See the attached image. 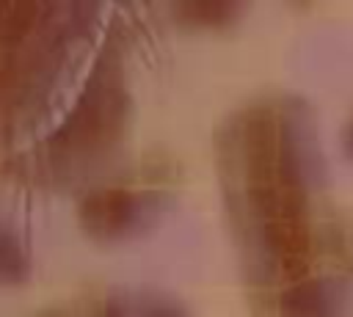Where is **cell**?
<instances>
[{
	"mask_svg": "<svg viewBox=\"0 0 353 317\" xmlns=\"http://www.w3.org/2000/svg\"><path fill=\"white\" fill-rule=\"evenodd\" d=\"M127 119L124 39L119 25H113L91 55L69 108L19 154H6V174H17L22 182L39 187H85L88 176L119 149Z\"/></svg>",
	"mask_w": 353,
	"mask_h": 317,
	"instance_id": "2",
	"label": "cell"
},
{
	"mask_svg": "<svg viewBox=\"0 0 353 317\" xmlns=\"http://www.w3.org/2000/svg\"><path fill=\"white\" fill-rule=\"evenodd\" d=\"M342 152L353 163V102H350V110H347L345 124H342Z\"/></svg>",
	"mask_w": 353,
	"mask_h": 317,
	"instance_id": "10",
	"label": "cell"
},
{
	"mask_svg": "<svg viewBox=\"0 0 353 317\" xmlns=\"http://www.w3.org/2000/svg\"><path fill=\"white\" fill-rule=\"evenodd\" d=\"M168 11L185 28H226L240 17L243 6L234 0H185Z\"/></svg>",
	"mask_w": 353,
	"mask_h": 317,
	"instance_id": "8",
	"label": "cell"
},
{
	"mask_svg": "<svg viewBox=\"0 0 353 317\" xmlns=\"http://www.w3.org/2000/svg\"><path fill=\"white\" fill-rule=\"evenodd\" d=\"M179 179V165L165 152H146L127 168L80 187L74 215L80 229L102 243L146 232L163 215Z\"/></svg>",
	"mask_w": 353,
	"mask_h": 317,
	"instance_id": "4",
	"label": "cell"
},
{
	"mask_svg": "<svg viewBox=\"0 0 353 317\" xmlns=\"http://www.w3.org/2000/svg\"><path fill=\"white\" fill-rule=\"evenodd\" d=\"M347 276H320L292 289L276 309V317H347L350 303Z\"/></svg>",
	"mask_w": 353,
	"mask_h": 317,
	"instance_id": "5",
	"label": "cell"
},
{
	"mask_svg": "<svg viewBox=\"0 0 353 317\" xmlns=\"http://www.w3.org/2000/svg\"><path fill=\"white\" fill-rule=\"evenodd\" d=\"M212 160L256 317H276L312 278H353V212L325 196L317 124L303 96L265 91L226 110L212 130Z\"/></svg>",
	"mask_w": 353,
	"mask_h": 317,
	"instance_id": "1",
	"label": "cell"
},
{
	"mask_svg": "<svg viewBox=\"0 0 353 317\" xmlns=\"http://www.w3.org/2000/svg\"><path fill=\"white\" fill-rule=\"evenodd\" d=\"M30 317H119V289L91 284L58 303L41 306Z\"/></svg>",
	"mask_w": 353,
	"mask_h": 317,
	"instance_id": "6",
	"label": "cell"
},
{
	"mask_svg": "<svg viewBox=\"0 0 353 317\" xmlns=\"http://www.w3.org/2000/svg\"><path fill=\"white\" fill-rule=\"evenodd\" d=\"M94 3H11L0 22L6 143L41 124L66 72L83 61L97 25Z\"/></svg>",
	"mask_w": 353,
	"mask_h": 317,
	"instance_id": "3",
	"label": "cell"
},
{
	"mask_svg": "<svg viewBox=\"0 0 353 317\" xmlns=\"http://www.w3.org/2000/svg\"><path fill=\"white\" fill-rule=\"evenodd\" d=\"M28 267H30L28 245H25L22 234L14 229V223L6 221L3 232H0V281L17 284L28 276Z\"/></svg>",
	"mask_w": 353,
	"mask_h": 317,
	"instance_id": "9",
	"label": "cell"
},
{
	"mask_svg": "<svg viewBox=\"0 0 353 317\" xmlns=\"http://www.w3.org/2000/svg\"><path fill=\"white\" fill-rule=\"evenodd\" d=\"M119 317H190V311L163 289H119Z\"/></svg>",
	"mask_w": 353,
	"mask_h": 317,
	"instance_id": "7",
	"label": "cell"
}]
</instances>
